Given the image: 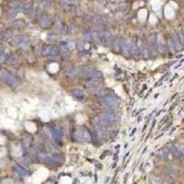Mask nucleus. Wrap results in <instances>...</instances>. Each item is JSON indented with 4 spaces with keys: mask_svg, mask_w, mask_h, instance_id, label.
Segmentation results:
<instances>
[{
    "mask_svg": "<svg viewBox=\"0 0 184 184\" xmlns=\"http://www.w3.org/2000/svg\"><path fill=\"white\" fill-rule=\"evenodd\" d=\"M0 78H1V80L4 81L8 87L12 88H17L20 85V80H18L13 74L7 70H2L0 72Z\"/></svg>",
    "mask_w": 184,
    "mask_h": 184,
    "instance_id": "nucleus-1",
    "label": "nucleus"
},
{
    "mask_svg": "<svg viewBox=\"0 0 184 184\" xmlns=\"http://www.w3.org/2000/svg\"><path fill=\"white\" fill-rule=\"evenodd\" d=\"M99 116L104 122L106 127H109V126H111L112 124L117 123L120 120L118 114L112 111H105L103 113H101Z\"/></svg>",
    "mask_w": 184,
    "mask_h": 184,
    "instance_id": "nucleus-2",
    "label": "nucleus"
},
{
    "mask_svg": "<svg viewBox=\"0 0 184 184\" xmlns=\"http://www.w3.org/2000/svg\"><path fill=\"white\" fill-rule=\"evenodd\" d=\"M13 42L21 50L26 51L30 46V37L27 35H17L13 37Z\"/></svg>",
    "mask_w": 184,
    "mask_h": 184,
    "instance_id": "nucleus-3",
    "label": "nucleus"
},
{
    "mask_svg": "<svg viewBox=\"0 0 184 184\" xmlns=\"http://www.w3.org/2000/svg\"><path fill=\"white\" fill-rule=\"evenodd\" d=\"M38 23L42 29H49L52 26L53 21L48 15L44 13H40V15L38 16Z\"/></svg>",
    "mask_w": 184,
    "mask_h": 184,
    "instance_id": "nucleus-4",
    "label": "nucleus"
},
{
    "mask_svg": "<svg viewBox=\"0 0 184 184\" xmlns=\"http://www.w3.org/2000/svg\"><path fill=\"white\" fill-rule=\"evenodd\" d=\"M102 103L106 106H116L120 103V99L113 92H111L109 96L101 99Z\"/></svg>",
    "mask_w": 184,
    "mask_h": 184,
    "instance_id": "nucleus-5",
    "label": "nucleus"
},
{
    "mask_svg": "<svg viewBox=\"0 0 184 184\" xmlns=\"http://www.w3.org/2000/svg\"><path fill=\"white\" fill-rule=\"evenodd\" d=\"M123 42V38H121L119 36H115L113 38L112 42H111V46H112V50L114 53L119 54L121 51H122Z\"/></svg>",
    "mask_w": 184,
    "mask_h": 184,
    "instance_id": "nucleus-6",
    "label": "nucleus"
},
{
    "mask_svg": "<svg viewBox=\"0 0 184 184\" xmlns=\"http://www.w3.org/2000/svg\"><path fill=\"white\" fill-rule=\"evenodd\" d=\"M132 43L133 41H131L130 39H123V46H122V54L124 57H128L131 55V48H132Z\"/></svg>",
    "mask_w": 184,
    "mask_h": 184,
    "instance_id": "nucleus-7",
    "label": "nucleus"
},
{
    "mask_svg": "<svg viewBox=\"0 0 184 184\" xmlns=\"http://www.w3.org/2000/svg\"><path fill=\"white\" fill-rule=\"evenodd\" d=\"M103 82V78H88V80L86 82V87L90 90H95L102 85Z\"/></svg>",
    "mask_w": 184,
    "mask_h": 184,
    "instance_id": "nucleus-8",
    "label": "nucleus"
},
{
    "mask_svg": "<svg viewBox=\"0 0 184 184\" xmlns=\"http://www.w3.org/2000/svg\"><path fill=\"white\" fill-rule=\"evenodd\" d=\"M45 131L47 132V134L50 137H52L55 142H60L61 139L63 137V133L60 130L57 129H50V128H46Z\"/></svg>",
    "mask_w": 184,
    "mask_h": 184,
    "instance_id": "nucleus-9",
    "label": "nucleus"
},
{
    "mask_svg": "<svg viewBox=\"0 0 184 184\" xmlns=\"http://www.w3.org/2000/svg\"><path fill=\"white\" fill-rule=\"evenodd\" d=\"M157 42L158 38L157 33H151L147 38V43L151 49V53L157 50Z\"/></svg>",
    "mask_w": 184,
    "mask_h": 184,
    "instance_id": "nucleus-10",
    "label": "nucleus"
},
{
    "mask_svg": "<svg viewBox=\"0 0 184 184\" xmlns=\"http://www.w3.org/2000/svg\"><path fill=\"white\" fill-rule=\"evenodd\" d=\"M95 71L96 70H95V67L93 66H85L80 69L79 75L84 78H90Z\"/></svg>",
    "mask_w": 184,
    "mask_h": 184,
    "instance_id": "nucleus-11",
    "label": "nucleus"
},
{
    "mask_svg": "<svg viewBox=\"0 0 184 184\" xmlns=\"http://www.w3.org/2000/svg\"><path fill=\"white\" fill-rule=\"evenodd\" d=\"M157 38H158V42H157V51H158V53H159L160 54H166L167 51H168L167 44L165 43V42L163 40H161V36L160 35H157Z\"/></svg>",
    "mask_w": 184,
    "mask_h": 184,
    "instance_id": "nucleus-12",
    "label": "nucleus"
},
{
    "mask_svg": "<svg viewBox=\"0 0 184 184\" xmlns=\"http://www.w3.org/2000/svg\"><path fill=\"white\" fill-rule=\"evenodd\" d=\"M39 158L42 162L44 164H52L53 163V157L51 155L47 154L46 152H40L39 153Z\"/></svg>",
    "mask_w": 184,
    "mask_h": 184,
    "instance_id": "nucleus-13",
    "label": "nucleus"
},
{
    "mask_svg": "<svg viewBox=\"0 0 184 184\" xmlns=\"http://www.w3.org/2000/svg\"><path fill=\"white\" fill-rule=\"evenodd\" d=\"M71 94H72V96L75 99H77L78 100H83L86 97L84 91L80 90V88H74V90H72V91H71Z\"/></svg>",
    "mask_w": 184,
    "mask_h": 184,
    "instance_id": "nucleus-14",
    "label": "nucleus"
},
{
    "mask_svg": "<svg viewBox=\"0 0 184 184\" xmlns=\"http://www.w3.org/2000/svg\"><path fill=\"white\" fill-rule=\"evenodd\" d=\"M131 56L133 57V58H135V59H138L139 56H141L140 55V51H139V48H138V45H137L136 42H133V43H132Z\"/></svg>",
    "mask_w": 184,
    "mask_h": 184,
    "instance_id": "nucleus-15",
    "label": "nucleus"
},
{
    "mask_svg": "<svg viewBox=\"0 0 184 184\" xmlns=\"http://www.w3.org/2000/svg\"><path fill=\"white\" fill-rule=\"evenodd\" d=\"M79 73H80V69L78 66H73L67 71L66 75H67L68 78L74 79V78H75L78 77V75H79Z\"/></svg>",
    "mask_w": 184,
    "mask_h": 184,
    "instance_id": "nucleus-16",
    "label": "nucleus"
},
{
    "mask_svg": "<svg viewBox=\"0 0 184 184\" xmlns=\"http://www.w3.org/2000/svg\"><path fill=\"white\" fill-rule=\"evenodd\" d=\"M91 21L95 26H97L98 28H99V30H102V26H103L104 22H103L102 18H101L100 16H98V15L93 16L91 18Z\"/></svg>",
    "mask_w": 184,
    "mask_h": 184,
    "instance_id": "nucleus-17",
    "label": "nucleus"
},
{
    "mask_svg": "<svg viewBox=\"0 0 184 184\" xmlns=\"http://www.w3.org/2000/svg\"><path fill=\"white\" fill-rule=\"evenodd\" d=\"M113 37L111 35V31H105V36H104V39L102 41L103 45L106 47H110L111 45V42H112Z\"/></svg>",
    "mask_w": 184,
    "mask_h": 184,
    "instance_id": "nucleus-18",
    "label": "nucleus"
},
{
    "mask_svg": "<svg viewBox=\"0 0 184 184\" xmlns=\"http://www.w3.org/2000/svg\"><path fill=\"white\" fill-rule=\"evenodd\" d=\"M53 157V163L55 165H63L65 163V157L60 154H54L52 156Z\"/></svg>",
    "mask_w": 184,
    "mask_h": 184,
    "instance_id": "nucleus-19",
    "label": "nucleus"
},
{
    "mask_svg": "<svg viewBox=\"0 0 184 184\" xmlns=\"http://www.w3.org/2000/svg\"><path fill=\"white\" fill-rule=\"evenodd\" d=\"M53 47H54V45H52V44H46V45H44L42 49V56H51Z\"/></svg>",
    "mask_w": 184,
    "mask_h": 184,
    "instance_id": "nucleus-20",
    "label": "nucleus"
},
{
    "mask_svg": "<svg viewBox=\"0 0 184 184\" xmlns=\"http://www.w3.org/2000/svg\"><path fill=\"white\" fill-rule=\"evenodd\" d=\"M11 24L14 28L18 29V30L24 29L25 27H26V23H25V21L22 20H15L12 21Z\"/></svg>",
    "mask_w": 184,
    "mask_h": 184,
    "instance_id": "nucleus-21",
    "label": "nucleus"
},
{
    "mask_svg": "<svg viewBox=\"0 0 184 184\" xmlns=\"http://www.w3.org/2000/svg\"><path fill=\"white\" fill-rule=\"evenodd\" d=\"M169 153H170L169 148L168 147H164V148H162V149H160L159 151H158L157 155L161 158V159H166V158H168Z\"/></svg>",
    "mask_w": 184,
    "mask_h": 184,
    "instance_id": "nucleus-22",
    "label": "nucleus"
},
{
    "mask_svg": "<svg viewBox=\"0 0 184 184\" xmlns=\"http://www.w3.org/2000/svg\"><path fill=\"white\" fill-rule=\"evenodd\" d=\"M6 63H7L8 65H15L18 63V57L15 54H8L7 55V58H6Z\"/></svg>",
    "mask_w": 184,
    "mask_h": 184,
    "instance_id": "nucleus-23",
    "label": "nucleus"
},
{
    "mask_svg": "<svg viewBox=\"0 0 184 184\" xmlns=\"http://www.w3.org/2000/svg\"><path fill=\"white\" fill-rule=\"evenodd\" d=\"M111 93V90H109V88H103V90H101L98 92L97 97L100 99H102L106 98L107 96H109Z\"/></svg>",
    "mask_w": 184,
    "mask_h": 184,
    "instance_id": "nucleus-24",
    "label": "nucleus"
},
{
    "mask_svg": "<svg viewBox=\"0 0 184 184\" xmlns=\"http://www.w3.org/2000/svg\"><path fill=\"white\" fill-rule=\"evenodd\" d=\"M61 46L66 47L69 51H73L75 49V43L72 41H67V42H61L60 43Z\"/></svg>",
    "mask_w": 184,
    "mask_h": 184,
    "instance_id": "nucleus-25",
    "label": "nucleus"
},
{
    "mask_svg": "<svg viewBox=\"0 0 184 184\" xmlns=\"http://www.w3.org/2000/svg\"><path fill=\"white\" fill-rule=\"evenodd\" d=\"M149 180H150L151 184H162L164 181L161 178H159L158 176H156V175H151L149 178Z\"/></svg>",
    "mask_w": 184,
    "mask_h": 184,
    "instance_id": "nucleus-26",
    "label": "nucleus"
},
{
    "mask_svg": "<svg viewBox=\"0 0 184 184\" xmlns=\"http://www.w3.org/2000/svg\"><path fill=\"white\" fill-rule=\"evenodd\" d=\"M78 25L75 24V22H71L70 24L68 25V32L70 34H75L78 32Z\"/></svg>",
    "mask_w": 184,
    "mask_h": 184,
    "instance_id": "nucleus-27",
    "label": "nucleus"
},
{
    "mask_svg": "<svg viewBox=\"0 0 184 184\" xmlns=\"http://www.w3.org/2000/svg\"><path fill=\"white\" fill-rule=\"evenodd\" d=\"M50 7H51V5L48 1H42L39 5H38V8H39L40 10H42V11H45V10L49 9Z\"/></svg>",
    "mask_w": 184,
    "mask_h": 184,
    "instance_id": "nucleus-28",
    "label": "nucleus"
},
{
    "mask_svg": "<svg viewBox=\"0 0 184 184\" xmlns=\"http://www.w3.org/2000/svg\"><path fill=\"white\" fill-rule=\"evenodd\" d=\"M32 7H33V3L30 1V2H26V3L22 4L20 9V11H29L32 8Z\"/></svg>",
    "mask_w": 184,
    "mask_h": 184,
    "instance_id": "nucleus-29",
    "label": "nucleus"
},
{
    "mask_svg": "<svg viewBox=\"0 0 184 184\" xmlns=\"http://www.w3.org/2000/svg\"><path fill=\"white\" fill-rule=\"evenodd\" d=\"M20 5H21L20 0H10L8 3L10 8H20Z\"/></svg>",
    "mask_w": 184,
    "mask_h": 184,
    "instance_id": "nucleus-30",
    "label": "nucleus"
},
{
    "mask_svg": "<svg viewBox=\"0 0 184 184\" xmlns=\"http://www.w3.org/2000/svg\"><path fill=\"white\" fill-rule=\"evenodd\" d=\"M75 140L77 141V142H78V143L84 142L83 132H82V131H78L77 133H75Z\"/></svg>",
    "mask_w": 184,
    "mask_h": 184,
    "instance_id": "nucleus-31",
    "label": "nucleus"
},
{
    "mask_svg": "<svg viewBox=\"0 0 184 184\" xmlns=\"http://www.w3.org/2000/svg\"><path fill=\"white\" fill-rule=\"evenodd\" d=\"M83 132V138L85 142H91L92 141V135L90 134V132H88L87 130H84Z\"/></svg>",
    "mask_w": 184,
    "mask_h": 184,
    "instance_id": "nucleus-32",
    "label": "nucleus"
},
{
    "mask_svg": "<svg viewBox=\"0 0 184 184\" xmlns=\"http://www.w3.org/2000/svg\"><path fill=\"white\" fill-rule=\"evenodd\" d=\"M130 8L129 5L127 3H120L118 4V10L121 12H126L128 11Z\"/></svg>",
    "mask_w": 184,
    "mask_h": 184,
    "instance_id": "nucleus-33",
    "label": "nucleus"
},
{
    "mask_svg": "<svg viewBox=\"0 0 184 184\" xmlns=\"http://www.w3.org/2000/svg\"><path fill=\"white\" fill-rule=\"evenodd\" d=\"M167 47H168V50L169 51L171 54H174L176 52V48H175L174 42H173L172 40H168V42H167Z\"/></svg>",
    "mask_w": 184,
    "mask_h": 184,
    "instance_id": "nucleus-34",
    "label": "nucleus"
},
{
    "mask_svg": "<svg viewBox=\"0 0 184 184\" xmlns=\"http://www.w3.org/2000/svg\"><path fill=\"white\" fill-rule=\"evenodd\" d=\"M173 42H174V45H175L176 51H180V50H181V49H182L183 45L181 44V42H180L179 38H178V36H177V35H176V36H175V38H174Z\"/></svg>",
    "mask_w": 184,
    "mask_h": 184,
    "instance_id": "nucleus-35",
    "label": "nucleus"
},
{
    "mask_svg": "<svg viewBox=\"0 0 184 184\" xmlns=\"http://www.w3.org/2000/svg\"><path fill=\"white\" fill-rule=\"evenodd\" d=\"M15 169L17 170V172L18 174H20V175H24L25 176V175H29L30 174V172H29L27 169H25L24 168H21L20 166H16Z\"/></svg>",
    "mask_w": 184,
    "mask_h": 184,
    "instance_id": "nucleus-36",
    "label": "nucleus"
},
{
    "mask_svg": "<svg viewBox=\"0 0 184 184\" xmlns=\"http://www.w3.org/2000/svg\"><path fill=\"white\" fill-rule=\"evenodd\" d=\"M20 11V8H11L10 10L8 11V16L10 17V18H14V17L17 16V14H18Z\"/></svg>",
    "mask_w": 184,
    "mask_h": 184,
    "instance_id": "nucleus-37",
    "label": "nucleus"
},
{
    "mask_svg": "<svg viewBox=\"0 0 184 184\" xmlns=\"http://www.w3.org/2000/svg\"><path fill=\"white\" fill-rule=\"evenodd\" d=\"M84 37L87 42H90L92 39V33H91V30L90 29H87L84 31Z\"/></svg>",
    "mask_w": 184,
    "mask_h": 184,
    "instance_id": "nucleus-38",
    "label": "nucleus"
},
{
    "mask_svg": "<svg viewBox=\"0 0 184 184\" xmlns=\"http://www.w3.org/2000/svg\"><path fill=\"white\" fill-rule=\"evenodd\" d=\"M60 52H61V54L63 56H65V57H69V51L66 47H64V46H61L60 48Z\"/></svg>",
    "mask_w": 184,
    "mask_h": 184,
    "instance_id": "nucleus-39",
    "label": "nucleus"
},
{
    "mask_svg": "<svg viewBox=\"0 0 184 184\" xmlns=\"http://www.w3.org/2000/svg\"><path fill=\"white\" fill-rule=\"evenodd\" d=\"M90 78H103V74L100 71H95Z\"/></svg>",
    "mask_w": 184,
    "mask_h": 184,
    "instance_id": "nucleus-40",
    "label": "nucleus"
},
{
    "mask_svg": "<svg viewBox=\"0 0 184 184\" xmlns=\"http://www.w3.org/2000/svg\"><path fill=\"white\" fill-rule=\"evenodd\" d=\"M177 36H178V38H179V40L181 42V44L184 46V34H183V31L182 30H178Z\"/></svg>",
    "mask_w": 184,
    "mask_h": 184,
    "instance_id": "nucleus-41",
    "label": "nucleus"
},
{
    "mask_svg": "<svg viewBox=\"0 0 184 184\" xmlns=\"http://www.w3.org/2000/svg\"><path fill=\"white\" fill-rule=\"evenodd\" d=\"M36 17H37V12L34 10L30 11V13L28 14V18L30 20H34V18H36Z\"/></svg>",
    "mask_w": 184,
    "mask_h": 184,
    "instance_id": "nucleus-42",
    "label": "nucleus"
},
{
    "mask_svg": "<svg viewBox=\"0 0 184 184\" xmlns=\"http://www.w3.org/2000/svg\"><path fill=\"white\" fill-rule=\"evenodd\" d=\"M6 58H7V55L5 54H0V63L6 62Z\"/></svg>",
    "mask_w": 184,
    "mask_h": 184,
    "instance_id": "nucleus-43",
    "label": "nucleus"
},
{
    "mask_svg": "<svg viewBox=\"0 0 184 184\" xmlns=\"http://www.w3.org/2000/svg\"><path fill=\"white\" fill-rule=\"evenodd\" d=\"M5 50H6L5 45H4L2 42H0V54H4L5 53Z\"/></svg>",
    "mask_w": 184,
    "mask_h": 184,
    "instance_id": "nucleus-44",
    "label": "nucleus"
},
{
    "mask_svg": "<svg viewBox=\"0 0 184 184\" xmlns=\"http://www.w3.org/2000/svg\"><path fill=\"white\" fill-rule=\"evenodd\" d=\"M61 2H62L63 4L66 5V6H69V5H71V4H72L71 0H61Z\"/></svg>",
    "mask_w": 184,
    "mask_h": 184,
    "instance_id": "nucleus-45",
    "label": "nucleus"
},
{
    "mask_svg": "<svg viewBox=\"0 0 184 184\" xmlns=\"http://www.w3.org/2000/svg\"><path fill=\"white\" fill-rule=\"evenodd\" d=\"M128 177H129V173L127 172L125 175H124V178H123V182H126V180L128 179Z\"/></svg>",
    "mask_w": 184,
    "mask_h": 184,
    "instance_id": "nucleus-46",
    "label": "nucleus"
},
{
    "mask_svg": "<svg viewBox=\"0 0 184 184\" xmlns=\"http://www.w3.org/2000/svg\"><path fill=\"white\" fill-rule=\"evenodd\" d=\"M135 132H136V128H135L134 130H133V131H132V133H131V134H130V137H132L133 135H134V134H135Z\"/></svg>",
    "mask_w": 184,
    "mask_h": 184,
    "instance_id": "nucleus-47",
    "label": "nucleus"
},
{
    "mask_svg": "<svg viewBox=\"0 0 184 184\" xmlns=\"http://www.w3.org/2000/svg\"><path fill=\"white\" fill-rule=\"evenodd\" d=\"M111 1L112 3H115V4H120V1H121V0H111Z\"/></svg>",
    "mask_w": 184,
    "mask_h": 184,
    "instance_id": "nucleus-48",
    "label": "nucleus"
},
{
    "mask_svg": "<svg viewBox=\"0 0 184 184\" xmlns=\"http://www.w3.org/2000/svg\"><path fill=\"white\" fill-rule=\"evenodd\" d=\"M156 122H157V120H156V119H154V121H153V124H152V126H151V129H153V128L155 127Z\"/></svg>",
    "mask_w": 184,
    "mask_h": 184,
    "instance_id": "nucleus-49",
    "label": "nucleus"
},
{
    "mask_svg": "<svg viewBox=\"0 0 184 184\" xmlns=\"http://www.w3.org/2000/svg\"><path fill=\"white\" fill-rule=\"evenodd\" d=\"M3 29H4V25L3 24H0V32H1Z\"/></svg>",
    "mask_w": 184,
    "mask_h": 184,
    "instance_id": "nucleus-50",
    "label": "nucleus"
},
{
    "mask_svg": "<svg viewBox=\"0 0 184 184\" xmlns=\"http://www.w3.org/2000/svg\"><path fill=\"white\" fill-rule=\"evenodd\" d=\"M116 168V163H113L111 165V168Z\"/></svg>",
    "mask_w": 184,
    "mask_h": 184,
    "instance_id": "nucleus-51",
    "label": "nucleus"
},
{
    "mask_svg": "<svg viewBox=\"0 0 184 184\" xmlns=\"http://www.w3.org/2000/svg\"><path fill=\"white\" fill-rule=\"evenodd\" d=\"M109 180H110V178H109V177H107V178H106V180H105V183H108V182H109Z\"/></svg>",
    "mask_w": 184,
    "mask_h": 184,
    "instance_id": "nucleus-52",
    "label": "nucleus"
},
{
    "mask_svg": "<svg viewBox=\"0 0 184 184\" xmlns=\"http://www.w3.org/2000/svg\"><path fill=\"white\" fill-rule=\"evenodd\" d=\"M129 154H130V152H128V153H127V154H126V155H125V157H124V159H125V158H126V157H127L129 156Z\"/></svg>",
    "mask_w": 184,
    "mask_h": 184,
    "instance_id": "nucleus-53",
    "label": "nucleus"
},
{
    "mask_svg": "<svg viewBox=\"0 0 184 184\" xmlns=\"http://www.w3.org/2000/svg\"><path fill=\"white\" fill-rule=\"evenodd\" d=\"M71 2H72V4H73V3H75V2H78V0H71Z\"/></svg>",
    "mask_w": 184,
    "mask_h": 184,
    "instance_id": "nucleus-54",
    "label": "nucleus"
},
{
    "mask_svg": "<svg viewBox=\"0 0 184 184\" xmlns=\"http://www.w3.org/2000/svg\"><path fill=\"white\" fill-rule=\"evenodd\" d=\"M162 184H168V183L167 181H163V183H162Z\"/></svg>",
    "mask_w": 184,
    "mask_h": 184,
    "instance_id": "nucleus-55",
    "label": "nucleus"
},
{
    "mask_svg": "<svg viewBox=\"0 0 184 184\" xmlns=\"http://www.w3.org/2000/svg\"><path fill=\"white\" fill-rule=\"evenodd\" d=\"M182 142H183V143H184V135H183V136H182Z\"/></svg>",
    "mask_w": 184,
    "mask_h": 184,
    "instance_id": "nucleus-56",
    "label": "nucleus"
},
{
    "mask_svg": "<svg viewBox=\"0 0 184 184\" xmlns=\"http://www.w3.org/2000/svg\"><path fill=\"white\" fill-rule=\"evenodd\" d=\"M182 159L184 160V154H183V157H182Z\"/></svg>",
    "mask_w": 184,
    "mask_h": 184,
    "instance_id": "nucleus-57",
    "label": "nucleus"
},
{
    "mask_svg": "<svg viewBox=\"0 0 184 184\" xmlns=\"http://www.w3.org/2000/svg\"><path fill=\"white\" fill-rule=\"evenodd\" d=\"M99 1H104V0H99Z\"/></svg>",
    "mask_w": 184,
    "mask_h": 184,
    "instance_id": "nucleus-58",
    "label": "nucleus"
},
{
    "mask_svg": "<svg viewBox=\"0 0 184 184\" xmlns=\"http://www.w3.org/2000/svg\"><path fill=\"white\" fill-rule=\"evenodd\" d=\"M182 31H183V34H184V29H183V30H182Z\"/></svg>",
    "mask_w": 184,
    "mask_h": 184,
    "instance_id": "nucleus-59",
    "label": "nucleus"
}]
</instances>
